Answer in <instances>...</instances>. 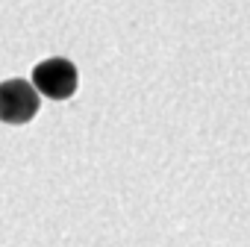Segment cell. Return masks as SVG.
Here are the masks:
<instances>
[{
	"label": "cell",
	"mask_w": 250,
	"mask_h": 247,
	"mask_svg": "<svg viewBox=\"0 0 250 247\" xmlns=\"http://www.w3.org/2000/svg\"><path fill=\"white\" fill-rule=\"evenodd\" d=\"M33 88L50 100H68L77 91V68L68 59H44L33 71Z\"/></svg>",
	"instance_id": "6da1fadb"
},
{
	"label": "cell",
	"mask_w": 250,
	"mask_h": 247,
	"mask_svg": "<svg viewBox=\"0 0 250 247\" xmlns=\"http://www.w3.org/2000/svg\"><path fill=\"white\" fill-rule=\"evenodd\" d=\"M39 112V91L27 80L0 82V121L3 124H27Z\"/></svg>",
	"instance_id": "7a4b0ae2"
}]
</instances>
